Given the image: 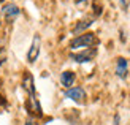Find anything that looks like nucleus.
I'll use <instances>...</instances> for the list:
<instances>
[{
  "label": "nucleus",
  "instance_id": "obj_5",
  "mask_svg": "<svg viewBox=\"0 0 130 125\" xmlns=\"http://www.w3.org/2000/svg\"><path fill=\"white\" fill-rule=\"evenodd\" d=\"M29 109H30V113H34L37 116H41V106H40V101H38V98L35 95V90H32L29 92Z\"/></svg>",
  "mask_w": 130,
  "mask_h": 125
},
{
  "label": "nucleus",
  "instance_id": "obj_13",
  "mask_svg": "<svg viewBox=\"0 0 130 125\" xmlns=\"http://www.w3.org/2000/svg\"><path fill=\"white\" fill-rule=\"evenodd\" d=\"M114 125H119V114L114 116Z\"/></svg>",
  "mask_w": 130,
  "mask_h": 125
},
{
  "label": "nucleus",
  "instance_id": "obj_8",
  "mask_svg": "<svg viewBox=\"0 0 130 125\" xmlns=\"http://www.w3.org/2000/svg\"><path fill=\"white\" fill-rule=\"evenodd\" d=\"M75 79H76V76H75L73 71H63L60 75V82H62L63 87H67V89H70L71 85L75 84Z\"/></svg>",
  "mask_w": 130,
  "mask_h": 125
},
{
  "label": "nucleus",
  "instance_id": "obj_6",
  "mask_svg": "<svg viewBox=\"0 0 130 125\" xmlns=\"http://www.w3.org/2000/svg\"><path fill=\"white\" fill-rule=\"evenodd\" d=\"M127 70H128V62H127V59L119 57L118 62H116V75L124 79V78L127 76Z\"/></svg>",
  "mask_w": 130,
  "mask_h": 125
},
{
  "label": "nucleus",
  "instance_id": "obj_4",
  "mask_svg": "<svg viewBox=\"0 0 130 125\" xmlns=\"http://www.w3.org/2000/svg\"><path fill=\"white\" fill-rule=\"evenodd\" d=\"M65 97L70 98V100H73V101L81 103V101H84V98H86V92H84L83 87H70L65 92Z\"/></svg>",
  "mask_w": 130,
  "mask_h": 125
},
{
  "label": "nucleus",
  "instance_id": "obj_14",
  "mask_svg": "<svg viewBox=\"0 0 130 125\" xmlns=\"http://www.w3.org/2000/svg\"><path fill=\"white\" fill-rule=\"evenodd\" d=\"M121 5H122V8H124V10L127 8V3H125V0H121Z\"/></svg>",
  "mask_w": 130,
  "mask_h": 125
},
{
  "label": "nucleus",
  "instance_id": "obj_15",
  "mask_svg": "<svg viewBox=\"0 0 130 125\" xmlns=\"http://www.w3.org/2000/svg\"><path fill=\"white\" fill-rule=\"evenodd\" d=\"M0 24H2V21H0Z\"/></svg>",
  "mask_w": 130,
  "mask_h": 125
},
{
  "label": "nucleus",
  "instance_id": "obj_2",
  "mask_svg": "<svg viewBox=\"0 0 130 125\" xmlns=\"http://www.w3.org/2000/svg\"><path fill=\"white\" fill-rule=\"evenodd\" d=\"M95 56H97V49L95 48H87V49H83L81 52H76V54H70V59L73 62L84 63V62H90Z\"/></svg>",
  "mask_w": 130,
  "mask_h": 125
},
{
  "label": "nucleus",
  "instance_id": "obj_11",
  "mask_svg": "<svg viewBox=\"0 0 130 125\" xmlns=\"http://www.w3.org/2000/svg\"><path fill=\"white\" fill-rule=\"evenodd\" d=\"M6 60V52H5V48H0V65Z\"/></svg>",
  "mask_w": 130,
  "mask_h": 125
},
{
  "label": "nucleus",
  "instance_id": "obj_1",
  "mask_svg": "<svg viewBox=\"0 0 130 125\" xmlns=\"http://www.w3.org/2000/svg\"><path fill=\"white\" fill-rule=\"evenodd\" d=\"M95 43H97L95 33H83V35H78L75 40H71L70 48L71 49H87L90 46H94Z\"/></svg>",
  "mask_w": 130,
  "mask_h": 125
},
{
  "label": "nucleus",
  "instance_id": "obj_10",
  "mask_svg": "<svg viewBox=\"0 0 130 125\" xmlns=\"http://www.w3.org/2000/svg\"><path fill=\"white\" fill-rule=\"evenodd\" d=\"M92 25V19H86V21H79L76 25H75V29H73V33H81L83 30H86L87 27H90Z\"/></svg>",
  "mask_w": 130,
  "mask_h": 125
},
{
  "label": "nucleus",
  "instance_id": "obj_12",
  "mask_svg": "<svg viewBox=\"0 0 130 125\" xmlns=\"http://www.w3.org/2000/svg\"><path fill=\"white\" fill-rule=\"evenodd\" d=\"M25 125H37V122H35V119H32V117H29V119H27V122H25Z\"/></svg>",
  "mask_w": 130,
  "mask_h": 125
},
{
  "label": "nucleus",
  "instance_id": "obj_7",
  "mask_svg": "<svg viewBox=\"0 0 130 125\" xmlns=\"http://www.w3.org/2000/svg\"><path fill=\"white\" fill-rule=\"evenodd\" d=\"M19 13H21V10H19V6L14 5V3H6L3 6V14L8 19H14L16 16H19Z\"/></svg>",
  "mask_w": 130,
  "mask_h": 125
},
{
  "label": "nucleus",
  "instance_id": "obj_3",
  "mask_svg": "<svg viewBox=\"0 0 130 125\" xmlns=\"http://www.w3.org/2000/svg\"><path fill=\"white\" fill-rule=\"evenodd\" d=\"M40 48H41V38L40 35H35L34 40H32V44H30V49L27 52V60L30 63H34L37 59H38V54H40Z\"/></svg>",
  "mask_w": 130,
  "mask_h": 125
},
{
  "label": "nucleus",
  "instance_id": "obj_9",
  "mask_svg": "<svg viewBox=\"0 0 130 125\" xmlns=\"http://www.w3.org/2000/svg\"><path fill=\"white\" fill-rule=\"evenodd\" d=\"M22 87L27 90V92H32V90H35L34 87V78H32L30 73H25L24 75V79H22Z\"/></svg>",
  "mask_w": 130,
  "mask_h": 125
}]
</instances>
